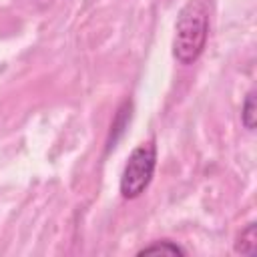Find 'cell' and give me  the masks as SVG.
<instances>
[{"instance_id": "7a4b0ae2", "label": "cell", "mask_w": 257, "mask_h": 257, "mask_svg": "<svg viewBox=\"0 0 257 257\" xmlns=\"http://www.w3.org/2000/svg\"><path fill=\"white\" fill-rule=\"evenodd\" d=\"M155 167H157V147L153 141L141 143L139 147H135L124 163L122 175H120V195L124 199H137L141 193H145V189L149 187V183L153 181L155 175Z\"/></svg>"}, {"instance_id": "6da1fadb", "label": "cell", "mask_w": 257, "mask_h": 257, "mask_svg": "<svg viewBox=\"0 0 257 257\" xmlns=\"http://www.w3.org/2000/svg\"><path fill=\"white\" fill-rule=\"evenodd\" d=\"M209 34V12L203 0H187L179 10L173 36V56L181 64H193L205 50Z\"/></svg>"}, {"instance_id": "3957f363", "label": "cell", "mask_w": 257, "mask_h": 257, "mask_svg": "<svg viewBox=\"0 0 257 257\" xmlns=\"http://www.w3.org/2000/svg\"><path fill=\"white\" fill-rule=\"evenodd\" d=\"M235 251L241 255H255L257 251V225L249 223L235 241Z\"/></svg>"}, {"instance_id": "5b68a950", "label": "cell", "mask_w": 257, "mask_h": 257, "mask_svg": "<svg viewBox=\"0 0 257 257\" xmlns=\"http://www.w3.org/2000/svg\"><path fill=\"white\" fill-rule=\"evenodd\" d=\"M255 118H257V108H255V90H249L245 100H243V106H241V122L247 131H253L255 128Z\"/></svg>"}, {"instance_id": "277c9868", "label": "cell", "mask_w": 257, "mask_h": 257, "mask_svg": "<svg viewBox=\"0 0 257 257\" xmlns=\"http://www.w3.org/2000/svg\"><path fill=\"white\" fill-rule=\"evenodd\" d=\"M157 253H169V255H187V251L179 245V243H175V241H171V239H161V241H155V243H151V245H147V247H143L137 255H157Z\"/></svg>"}]
</instances>
